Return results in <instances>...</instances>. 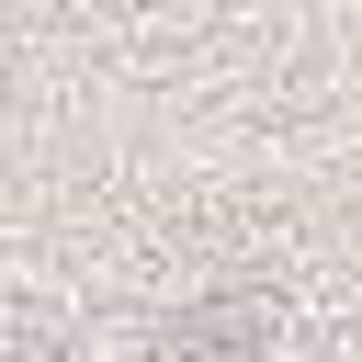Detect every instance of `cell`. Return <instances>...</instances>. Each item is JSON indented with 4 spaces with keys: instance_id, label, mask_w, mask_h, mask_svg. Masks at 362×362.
<instances>
[{
    "instance_id": "1",
    "label": "cell",
    "mask_w": 362,
    "mask_h": 362,
    "mask_svg": "<svg viewBox=\"0 0 362 362\" xmlns=\"http://www.w3.org/2000/svg\"><path fill=\"white\" fill-rule=\"evenodd\" d=\"M260 351H272V328H260V305H249V294L192 305V317L170 328V362H260Z\"/></svg>"
}]
</instances>
